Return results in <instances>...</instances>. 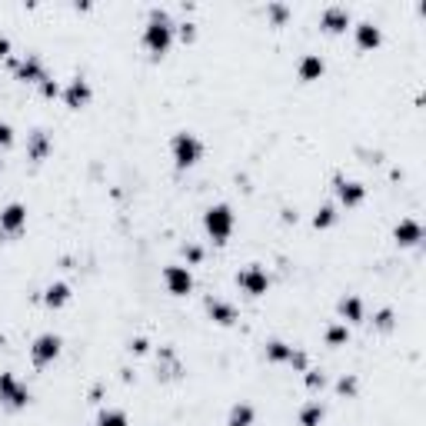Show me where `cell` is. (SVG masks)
I'll return each instance as SVG.
<instances>
[{
  "mask_svg": "<svg viewBox=\"0 0 426 426\" xmlns=\"http://www.w3.org/2000/svg\"><path fill=\"white\" fill-rule=\"evenodd\" d=\"M50 150H54V144H50V137H47L43 130H34V133L27 137V157H30V160H43Z\"/></svg>",
  "mask_w": 426,
  "mask_h": 426,
  "instance_id": "cell-20",
  "label": "cell"
},
{
  "mask_svg": "<svg viewBox=\"0 0 426 426\" xmlns=\"http://www.w3.org/2000/svg\"><path fill=\"white\" fill-rule=\"evenodd\" d=\"M336 310H340V323H347V327L350 323H363V300L356 297V293H347V297L340 300Z\"/></svg>",
  "mask_w": 426,
  "mask_h": 426,
  "instance_id": "cell-18",
  "label": "cell"
},
{
  "mask_svg": "<svg viewBox=\"0 0 426 426\" xmlns=\"http://www.w3.org/2000/svg\"><path fill=\"white\" fill-rule=\"evenodd\" d=\"M60 97H64V104L70 107V110H84L87 104H90V97H93V87H90V80H84V77H74L64 90H60Z\"/></svg>",
  "mask_w": 426,
  "mask_h": 426,
  "instance_id": "cell-10",
  "label": "cell"
},
{
  "mask_svg": "<svg viewBox=\"0 0 426 426\" xmlns=\"http://www.w3.org/2000/svg\"><path fill=\"white\" fill-rule=\"evenodd\" d=\"M373 327L376 330H393V310H376V316H373Z\"/></svg>",
  "mask_w": 426,
  "mask_h": 426,
  "instance_id": "cell-27",
  "label": "cell"
},
{
  "mask_svg": "<svg viewBox=\"0 0 426 426\" xmlns=\"http://www.w3.org/2000/svg\"><path fill=\"white\" fill-rule=\"evenodd\" d=\"M7 54H10V37H7V34H0V60H3Z\"/></svg>",
  "mask_w": 426,
  "mask_h": 426,
  "instance_id": "cell-35",
  "label": "cell"
},
{
  "mask_svg": "<svg viewBox=\"0 0 426 426\" xmlns=\"http://www.w3.org/2000/svg\"><path fill=\"white\" fill-rule=\"evenodd\" d=\"M177 34H180L184 43H190V40L197 37V27H193V23H177Z\"/></svg>",
  "mask_w": 426,
  "mask_h": 426,
  "instance_id": "cell-31",
  "label": "cell"
},
{
  "mask_svg": "<svg viewBox=\"0 0 426 426\" xmlns=\"http://www.w3.org/2000/svg\"><path fill=\"white\" fill-rule=\"evenodd\" d=\"M353 23L350 10L347 7H340V3H333V7H327L323 14H320V30H327V34H347V27Z\"/></svg>",
  "mask_w": 426,
  "mask_h": 426,
  "instance_id": "cell-11",
  "label": "cell"
},
{
  "mask_svg": "<svg viewBox=\"0 0 426 426\" xmlns=\"http://www.w3.org/2000/svg\"><path fill=\"white\" fill-rule=\"evenodd\" d=\"M130 353H147V340H144V336L130 340Z\"/></svg>",
  "mask_w": 426,
  "mask_h": 426,
  "instance_id": "cell-34",
  "label": "cell"
},
{
  "mask_svg": "<svg viewBox=\"0 0 426 426\" xmlns=\"http://www.w3.org/2000/svg\"><path fill=\"white\" fill-rule=\"evenodd\" d=\"M27 226V206L23 204H7L3 210H0V233H7V237H14V233H20Z\"/></svg>",
  "mask_w": 426,
  "mask_h": 426,
  "instance_id": "cell-12",
  "label": "cell"
},
{
  "mask_svg": "<svg viewBox=\"0 0 426 426\" xmlns=\"http://www.w3.org/2000/svg\"><path fill=\"white\" fill-rule=\"evenodd\" d=\"M237 287H240L246 297H263L270 290V273L260 267V263H250L237 273Z\"/></svg>",
  "mask_w": 426,
  "mask_h": 426,
  "instance_id": "cell-5",
  "label": "cell"
},
{
  "mask_svg": "<svg viewBox=\"0 0 426 426\" xmlns=\"http://www.w3.org/2000/svg\"><path fill=\"white\" fill-rule=\"evenodd\" d=\"M206 316H210L217 327H233V323H237V307L220 297H210L206 300Z\"/></svg>",
  "mask_w": 426,
  "mask_h": 426,
  "instance_id": "cell-16",
  "label": "cell"
},
{
  "mask_svg": "<svg viewBox=\"0 0 426 426\" xmlns=\"http://www.w3.org/2000/svg\"><path fill=\"white\" fill-rule=\"evenodd\" d=\"M0 403L7 409H27L30 403V389L27 383H20L17 373H0Z\"/></svg>",
  "mask_w": 426,
  "mask_h": 426,
  "instance_id": "cell-4",
  "label": "cell"
},
{
  "mask_svg": "<svg viewBox=\"0 0 426 426\" xmlns=\"http://www.w3.org/2000/svg\"><path fill=\"white\" fill-rule=\"evenodd\" d=\"M333 193L347 210H350V206H360L367 200V186L360 184V180H347V177H333Z\"/></svg>",
  "mask_w": 426,
  "mask_h": 426,
  "instance_id": "cell-9",
  "label": "cell"
},
{
  "mask_svg": "<svg viewBox=\"0 0 426 426\" xmlns=\"http://www.w3.org/2000/svg\"><path fill=\"white\" fill-rule=\"evenodd\" d=\"M323 340H327V347H347L350 343V327L347 323H330Z\"/></svg>",
  "mask_w": 426,
  "mask_h": 426,
  "instance_id": "cell-23",
  "label": "cell"
},
{
  "mask_svg": "<svg viewBox=\"0 0 426 426\" xmlns=\"http://www.w3.org/2000/svg\"><path fill=\"white\" fill-rule=\"evenodd\" d=\"M263 356H267V363H290L297 370H307V356L300 350H293L290 343H283V340H270L263 347Z\"/></svg>",
  "mask_w": 426,
  "mask_h": 426,
  "instance_id": "cell-8",
  "label": "cell"
},
{
  "mask_svg": "<svg viewBox=\"0 0 426 426\" xmlns=\"http://www.w3.org/2000/svg\"><path fill=\"white\" fill-rule=\"evenodd\" d=\"M393 240H396V246H416V243L423 240V226H420V220L403 217V220L393 226Z\"/></svg>",
  "mask_w": 426,
  "mask_h": 426,
  "instance_id": "cell-14",
  "label": "cell"
},
{
  "mask_svg": "<svg viewBox=\"0 0 426 426\" xmlns=\"http://www.w3.org/2000/svg\"><path fill=\"white\" fill-rule=\"evenodd\" d=\"M14 147V127L7 124V120H0V150Z\"/></svg>",
  "mask_w": 426,
  "mask_h": 426,
  "instance_id": "cell-29",
  "label": "cell"
},
{
  "mask_svg": "<svg viewBox=\"0 0 426 426\" xmlns=\"http://www.w3.org/2000/svg\"><path fill=\"white\" fill-rule=\"evenodd\" d=\"M184 257H186V267H190V263H200V260H204V250H200V246H184Z\"/></svg>",
  "mask_w": 426,
  "mask_h": 426,
  "instance_id": "cell-33",
  "label": "cell"
},
{
  "mask_svg": "<svg viewBox=\"0 0 426 426\" xmlns=\"http://www.w3.org/2000/svg\"><path fill=\"white\" fill-rule=\"evenodd\" d=\"M164 287H167L170 297H190L193 293V273H190V267L170 263L167 270H164Z\"/></svg>",
  "mask_w": 426,
  "mask_h": 426,
  "instance_id": "cell-7",
  "label": "cell"
},
{
  "mask_svg": "<svg viewBox=\"0 0 426 426\" xmlns=\"http://www.w3.org/2000/svg\"><path fill=\"white\" fill-rule=\"evenodd\" d=\"M297 74L303 84H313V80H320V77L327 74V60L320 54H303L297 64Z\"/></svg>",
  "mask_w": 426,
  "mask_h": 426,
  "instance_id": "cell-17",
  "label": "cell"
},
{
  "mask_svg": "<svg viewBox=\"0 0 426 426\" xmlns=\"http://www.w3.org/2000/svg\"><path fill=\"white\" fill-rule=\"evenodd\" d=\"M170 160H173L177 170L197 167V164L204 160V140H200L197 133H190V130L173 133V137H170Z\"/></svg>",
  "mask_w": 426,
  "mask_h": 426,
  "instance_id": "cell-2",
  "label": "cell"
},
{
  "mask_svg": "<svg viewBox=\"0 0 426 426\" xmlns=\"http://www.w3.org/2000/svg\"><path fill=\"white\" fill-rule=\"evenodd\" d=\"M353 37H356V47H360V50H376V47L383 43V30H380L373 20H360V23L353 27Z\"/></svg>",
  "mask_w": 426,
  "mask_h": 426,
  "instance_id": "cell-15",
  "label": "cell"
},
{
  "mask_svg": "<svg viewBox=\"0 0 426 426\" xmlns=\"http://www.w3.org/2000/svg\"><path fill=\"white\" fill-rule=\"evenodd\" d=\"M173 37H177V23L170 20L167 10H150L147 23H144V47L150 54L164 57L173 47Z\"/></svg>",
  "mask_w": 426,
  "mask_h": 426,
  "instance_id": "cell-1",
  "label": "cell"
},
{
  "mask_svg": "<svg viewBox=\"0 0 426 426\" xmlns=\"http://www.w3.org/2000/svg\"><path fill=\"white\" fill-rule=\"evenodd\" d=\"M267 17H270L273 27H283L287 17H290V7H287V3H270V7H267Z\"/></svg>",
  "mask_w": 426,
  "mask_h": 426,
  "instance_id": "cell-26",
  "label": "cell"
},
{
  "mask_svg": "<svg viewBox=\"0 0 426 426\" xmlns=\"http://www.w3.org/2000/svg\"><path fill=\"white\" fill-rule=\"evenodd\" d=\"M356 389H360L356 376H343V380L336 383V393H340V396H356Z\"/></svg>",
  "mask_w": 426,
  "mask_h": 426,
  "instance_id": "cell-28",
  "label": "cell"
},
{
  "mask_svg": "<svg viewBox=\"0 0 426 426\" xmlns=\"http://www.w3.org/2000/svg\"><path fill=\"white\" fill-rule=\"evenodd\" d=\"M97 426H130V420H127V413H124V409L107 407V409H100V416H97Z\"/></svg>",
  "mask_w": 426,
  "mask_h": 426,
  "instance_id": "cell-24",
  "label": "cell"
},
{
  "mask_svg": "<svg viewBox=\"0 0 426 426\" xmlns=\"http://www.w3.org/2000/svg\"><path fill=\"white\" fill-rule=\"evenodd\" d=\"M333 223H336V206L333 204L316 206V213H313V226H316V230H330Z\"/></svg>",
  "mask_w": 426,
  "mask_h": 426,
  "instance_id": "cell-25",
  "label": "cell"
},
{
  "mask_svg": "<svg viewBox=\"0 0 426 426\" xmlns=\"http://www.w3.org/2000/svg\"><path fill=\"white\" fill-rule=\"evenodd\" d=\"M303 373H307V387H310V389H323V387H327V376H323L320 370H303Z\"/></svg>",
  "mask_w": 426,
  "mask_h": 426,
  "instance_id": "cell-30",
  "label": "cell"
},
{
  "mask_svg": "<svg viewBox=\"0 0 426 426\" xmlns=\"http://www.w3.org/2000/svg\"><path fill=\"white\" fill-rule=\"evenodd\" d=\"M40 93H43L47 100H50V97H60V87H57V80H50V77H47V80L40 84Z\"/></svg>",
  "mask_w": 426,
  "mask_h": 426,
  "instance_id": "cell-32",
  "label": "cell"
},
{
  "mask_svg": "<svg viewBox=\"0 0 426 426\" xmlns=\"http://www.w3.org/2000/svg\"><path fill=\"white\" fill-rule=\"evenodd\" d=\"M14 70H17V80H23V84H43L47 80V70H43V60H40L37 54H27L23 60H17L14 64Z\"/></svg>",
  "mask_w": 426,
  "mask_h": 426,
  "instance_id": "cell-13",
  "label": "cell"
},
{
  "mask_svg": "<svg viewBox=\"0 0 426 426\" xmlns=\"http://www.w3.org/2000/svg\"><path fill=\"white\" fill-rule=\"evenodd\" d=\"M64 350V340L57 333H40L34 343H30V360H34V367H50L57 356Z\"/></svg>",
  "mask_w": 426,
  "mask_h": 426,
  "instance_id": "cell-6",
  "label": "cell"
},
{
  "mask_svg": "<svg viewBox=\"0 0 426 426\" xmlns=\"http://www.w3.org/2000/svg\"><path fill=\"white\" fill-rule=\"evenodd\" d=\"M300 426H320L323 420H327V407L320 403V400H310L307 407H300Z\"/></svg>",
  "mask_w": 426,
  "mask_h": 426,
  "instance_id": "cell-21",
  "label": "cell"
},
{
  "mask_svg": "<svg viewBox=\"0 0 426 426\" xmlns=\"http://www.w3.org/2000/svg\"><path fill=\"white\" fill-rule=\"evenodd\" d=\"M43 303H47L50 310H60V307H67V303H70V287H67L64 280L50 283V287L43 290Z\"/></svg>",
  "mask_w": 426,
  "mask_h": 426,
  "instance_id": "cell-19",
  "label": "cell"
},
{
  "mask_svg": "<svg viewBox=\"0 0 426 426\" xmlns=\"http://www.w3.org/2000/svg\"><path fill=\"white\" fill-rule=\"evenodd\" d=\"M257 423V413L250 403H237V407L230 409V416H226V426H253Z\"/></svg>",
  "mask_w": 426,
  "mask_h": 426,
  "instance_id": "cell-22",
  "label": "cell"
},
{
  "mask_svg": "<svg viewBox=\"0 0 426 426\" xmlns=\"http://www.w3.org/2000/svg\"><path fill=\"white\" fill-rule=\"evenodd\" d=\"M233 226H237V217H233V206L230 204H213L204 210V230L213 243H226L233 237Z\"/></svg>",
  "mask_w": 426,
  "mask_h": 426,
  "instance_id": "cell-3",
  "label": "cell"
}]
</instances>
